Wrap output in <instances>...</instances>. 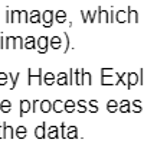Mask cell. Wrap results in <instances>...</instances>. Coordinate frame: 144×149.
<instances>
[{
    "label": "cell",
    "mask_w": 144,
    "mask_h": 149,
    "mask_svg": "<svg viewBox=\"0 0 144 149\" xmlns=\"http://www.w3.org/2000/svg\"><path fill=\"white\" fill-rule=\"evenodd\" d=\"M33 80H36L38 86L43 84V71H42V68L38 70V74H33L30 68L28 70V86H33Z\"/></svg>",
    "instance_id": "cell-1"
},
{
    "label": "cell",
    "mask_w": 144,
    "mask_h": 149,
    "mask_svg": "<svg viewBox=\"0 0 144 149\" xmlns=\"http://www.w3.org/2000/svg\"><path fill=\"white\" fill-rule=\"evenodd\" d=\"M49 39L48 36H41V38H38V41H36V48H38V52L39 54H46L49 49Z\"/></svg>",
    "instance_id": "cell-2"
},
{
    "label": "cell",
    "mask_w": 144,
    "mask_h": 149,
    "mask_svg": "<svg viewBox=\"0 0 144 149\" xmlns=\"http://www.w3.org/2000/svg\"><path fill=\"white\" fill-rule=\"evenodd\" d=\"M53 20H55V12L53 10H45L42 13V22H43L45 28H50L53 25Z\"/></svg>",
    "instance_id": "cell-3"
},
{
    "label": "cell",
    "mask_w": 144,
    "mask_h": 149,
    "mask_svg": "<svg viewBox=\"0 0 144 149\" xmlns=\"http://www.w3.org/2000/svg\"><path fill=\"white\" fill-rule=\"evenodd\" d=\"M19 107H20V109H19V116H20V117H23V114L32 111V103H30L29 100H20Z\"/></svg>",
    "instance_id": "cell-4"
},
{
    "label": "cell",
    "mask_w": 144,
    "mask_h": 149,
    "mask_svg": "<svg viewBox=\"0 0 144 149\" xmlns=\"http://www.w3.org/2000/svg\"><path fill=\"white\" fill-rule=\"evenodd\" d=\"M127 13H128V20H127V22H130V23H138V22H140V19H138V12L134 10L131 6L127 7Z\"/></svg>",
    "instance_id": "cell-5"
},
{
    "label": "cell",
    "mask_w": 144,
    "mask_h": 149,
    "mask_svg": "<svg viewBox=\"0 0 144 149\" xmlns=\"http://www.w3.org/2000/svg\"><path fill=\"white\" fill-rule=\"evenodd\" d=\"M46 133H48V132H46V123H45V122L35 129V136H36V139H45V138L48 136Z\"/></svg>",
    "instance_id": "cell-6"
},
{
    "label": "cell",
    "mask_w": 144,
    "mask_h": 149,
    "mask_svg": "<svg viewBox=\"0 0 144 149\" xmlns=\"http://www.w3.org/2000/svg\"><path fill=\"white\" fill-rule=\"evenodd\" d=\"M29 22L30 23H41L42 22V13L39 12V10H32L30 13H29Z\"/></svg>",
    "instance_id": "cell-7"
},
{
    "label": "cell",
    "mask_w": 144,
    "mask_h": 149,
    "mask_svg": "<svg viewBox=\"0 0 144 149\" xmlns=\"http://www.w3.org/2000/svg\"><path fill=\"white\" fill-rule=\"evenodd\" d=\"M138 83V74L137 72H130L127 74V88L130 90L133 86H136Z\"/></svg>",
    "instance_id": "cell-8"
},
{
    "label": "cell",
    "mask_w": 144,
    "mask_h": 149,
    "mask_svg": "<svg viewBox=\"0 0 144 149\" xmlns=\"http://www.w3.org/2000/svg\"><path fill=\"white\" fill-rule=\"evenodd\" d=\"M49 45H50V48L55 51L61 49V47H62V39L59 38V36H52L50 39H49Z\"/></svg>",
    "instance_id": "cell-9"
},
{
    "label": "cell",
    "mask_w": 144,
    "mask_h": 149,
    "mask_svg": "<svg viewBox=\"0 0 144 149\" xmlns=\"http://www.w3.org/2000/svg\"><path fill=\"white\" fill-rule=\"evenodd\" d=\"M61 130H59V127L58 126H50L48 127V138L49 139H58V138H61V133H59Z\"/></svg>",
    "instance_id": "cell-10"
},
{
    "label": "cell",
    "mask_w": 144,
    "mask_h": 149,
    "mask_svg": "<svg viewBox=\"0 0 144 149\" xmlns=\"http://www.w3.org/2000/svg\"><path fill=\"white\" fill-rule=\"evenodd\" d=\"M82 75H84V68L74 71V83L76 86H82Z\"/></svg>",
    "instance_id": "cell-11"
},
{
    "label": "cell",
    "mask_w": 144,
    "mask_h": 149,
    "mask_svg": "<svg viewBox=\"0 0 144 149\" xmlns=\"http://www.w3.org/2000/svg\"><path fill=\"white\" fill-rule=\"evenodd\" d=\"M63 106H65V101H62V100H55V101L52 103V110H53L55 113H62V111H65V110H63Z\"/></svg>",
    "instance_id": "cell-12"
},
{
    "label": "cell",
    "mask_w": 144,
    "mask_h": 149,
    "mask_svg": "<svg viewBox=\"0 0 144 149\" xmlns=\"http://www.w3.org/2000/svg\"><path fill=\"white\" fill-rule=\"evenodd\" d=\"M76 138H78V127L76 126L66 127V139H76Z\"/></svg>",
    "instance_id": "cell-13"
},
{
    "label": "cell",
    "mask_w": 144,
    "mask_h": 149,
    "mask_svg": "<svg viewBox=\"0 0 144 149\" xmlns=\"http://www.w3.org/2000/svg\"><path fill=\"white\" fill-rule=\"evenodd\" d=\"M39 109H41L42 113H49V111L52 110V101H49V100H42V101L39 103Z\"/></svg>",
    "instance_id": "cell-14"
},
{
    "label": "cell",
    "mask_w": 144,
    "mask_h": 149,
    "mask_svg": "<svg viewBox=\"0 0 144 149\" xmlns=\"http://www.w3.org/2000/svg\"><path fill=\"white\" fill-rule=\"evenodd\" d=\"M115 20L120 22V23L127 22V20H128V13H127L125 10H118V12L115 13Z\"/></svg>",
    "instance_id": "cell-15"
},
{
    "label": "cell",
    "mask_w": 144,
    "mask_h": 149,
    "mask_svg": "<svg viewBox=\"0 0 144 149\" xmlns=\"http://www.w3.org/2000/svg\"><path fill=\"white\" fill-rule=\"evenodd\" d=\"M115 74H117V72H115ZM115 74H114V71H112L111 68H102V70H101V84L104 83L105 78H111V77H114Z\"/></svg>",
    "instance_id": "cell-16"
},
{
    "label": "cell",
    "mask_w": 144,
    "mask_h": 149,
    "mask_svg": "<svg viewBox=\"0 0 144 149\" xmlns=\"http://www.w3.org/2000/svg\"><path fill=\"white\" fill-rule=\"evenodd\" d=\"M130 106H131V103H130L128 100H121V101H120V109H118V111H121V113H130V111H131Z\"/></svg>",
    "instance_id": "cell-17"
},
{
    "label": "cell",
    "mask_w": 144,
    "mask_h": 149,
    "mask_svg": "<svg viewBox=\"0 0 144 149\" xmlns=\"http://www.w3.org/2000/svg\"><path fill=\"white\" fill-rule=\"evenodd\" d=\"M3 126H4V139H6V138H7V139L16 138V136H14V129H13L12 126H7L6 122H3Z\"/></svg>",
    "instance_id": "cell-18"
},
{
    "label": "cell",
    "mask_w": 144,
    "mask_h": 149,
    "mask_svg": "<svg viewBox=\"0 0 144 149\" xmlns=\"http://www.w3.org/2000/svg\"><path fill=\"white\" fill-rule=\"evenodd\" d=\"M55 20L58 23H65L66 22V12L65 10H58L55 12Z\"/></svg>",
    "instance_id": "cell-19"
},
{
    "label": "cell",
    "mask_w": 144,
    "mask_h": 149,
    "mask_svg": "<svg viewBox=\"0 0 144 149\" xmlns=\"http://www.w3.org/2000/svg\"><path fill=\"white\" fill-rule=\"evenodd\" d=\"M56 81H58L59 86H69V80H68V74L66 72H59Z\"/></svg>",
    "instance_id": "cell-20"
},
{
    "label": "cell",
    "mask_w": 144,
    "mask_h": 149,
    "mask_svg": "<svg viewBox=\"0 0 144 149\" xmlns=\"http://www.w3.org/2000/svg\"><path fill=\"white\" fill-rule=\"evenodd\" d=\"M118 109H120V103H117L115 100H110L107 103V110L110 113H115V111H118Z\"/></svg>",
    "instance_id": "cell-21"
},
{
    "label": "cell",
    "mask_w": 144,
    "mask_h": 149,
    "mask_svg": "<svg viewBox=\"0 0 144 149\" xmlns=\"http://www.w3.org/2000/svg\"><path fill=\"white\" fill-rule=\"evenodd\" d=\"M25 48H26V49H35V48H36V41H35L33 36L25 38Z\"/></svg>",
    "instance_id": "cell-22"
},
{
    "label": "cell",
    "mask_w": 144,
    "mask_h": 149,
    "mask_svg": "<svg viewBox=\"0 0 144 149\" xmlns=\"http://www.w3.org/2000/svg\"><path fill=\"white\" fill-rule=\"evenodd\" d=\"M75 106H76V103H75L74 100H66V101H65V106H63V110H65L66 113H72V111L76 110Z\"/></svg>",
    "instance_id": "cell-23"
},
{
    "label": "cell",
    "mask_w": 144,
    "mask_h": 149,
    "mask_svg": "<svg viewBox=\"0 0 144 149\" xmlns=\"http://www.w3.org/2000/svg\"><path fill=\"white\" fill-rule=\"evenodd\" d=\"M12 110V103L9 100H1L0 101V111L3 113H9Z\"/></svg>",
    "instance_id": "cell-24"
},
{
    "label": "cell",
    "mask_w": 144,
    "mask_h": 149,
    "mask_svg": "<svg viewBox=\"0 0 144 149\" xmlns=\"http://www.w3.org/2000/svg\"><path fill=\"white\" fill-rule=\"evenodd\" d=\"M25 48V39L22 36H14V45L13 49H23Z\"/></svg>",
    "instance_id": "cell-25"
},
{
    "label": "cell",
    "mask_w": 144,
    "mask_h": 149,
    "mask_svg": "<svg viewBox=\"0 0 144 149\" xmlns=\"http://www.w3.org/2000/svg\"><path fill=\"white\" fill-rule=\"evenodd\" d=\"M82 86H92V74L87 72L84 70V75H82Z\"/></svg>",
    "instance_id": "cell-26"
},
{
    "label": "cell",
    "mask_w": 144,
    "mask_h": 149,
    "mask_svg": "<svg viewBox=\"0 0 144 149\" xmlns=\"http://www.w3.org/2000/svg\"><path fill=\"white\" fill-rule=\"evenodd\" d=\"M26 127L25 126H19L16 130H14V136L17 138V139H25L26 138Z\"/></svg>",
    "instance_id": "cell-27"
},
{
    "label": "cell",
    "mask_w": 144,
    "mask_h": 149,
    "mask_svg": "<svg viewBox=\"0 0 144 149\" xmlns=\"http://www.w3.org/2000/svg\"><path fill=\"white\" fill-rule=\"evenodd\" d=\"M14 45V36H4V49H13Z\"/></svg>",
    "instance_id": "cell-28"
},
{
    "label": "cell",
    "mask_w": 144,
    "mask_h": 149,
    "mask_svg": "<svg viewBox=\"0 0 144 149\" xmlns=\"http://www.w3.org/2000/svg\"><path fill=\"white\" fill-rule=\"evenodd\" d=\"M53 81H55V75H53L52 72H46V74H43V83H45L46 86H52V84H53Z\"/></svg>",
    "instance_id": "cell-29"
},
{
    "label": "cell",
    "mask_w": 144,
    "mask_h": 149,
    "mask_svg": "<svg viewBox=\"0 0 144 149\" xmlns=\"http://www.w3.org/2000/svg\"><path fill=\"white\" fill-rule=\"evenodd\" d=\"M9 78L12 80L10 90H14V87H16V84H17V80L20 78V72H16V74H9Z\"/></svg>",
    "instance_id": "cell-30"
},
{
    "label": "cell",
    "mask_w": 144,
    "mask_h": 149,
    "mask_svg": "<svg viewBox=\"0 0 144 149\" xmlns=\"http://www.w3.org/2000/svg\"><path fill=\"white\" fill-rule=\"evenodd\" d=\"M12 13V23H20V10H10Z\"/></svg>",
    "instance_id": "cell-31"
},
{
    "label": "cell",
    "mask_w": 144,
    "mask_h": 149,
    "mask_svg": "<svg viewBox=\"0 0 144 149\" xmlns=\"http://www.w3.org/2000/svg\"><path fill=\"white\" fill-rule=\"evenodd\" d=\"M85 104H87V101H85V100H79V101L76 103V106H78L76 111H79V113H85V111H88V109L85 107Z\"/></svg>",
    "instance_id": "cell-32"
},
{
    "label": "cell",
    "mask_w": 144,
    "mask_h": 149,
    "mask_svg": "<svg viewBox=\"0 0 144 149\" xmlns=\"http://www.w3.org/2000/svg\"><path fill=\"white\" fill-rule=\"evenodd\" d=\"M88 104H90L88 111H91V113H96V111H98V101H96V100H90Z\"/></svg>",
    "instance_id": "cell-33"
},
{
    "label": "cell",
    "mask_w": 144,
    "mask_h": 149,
    "mask_svg": "<svg viewBox=\"0 0 144 149\" xmlns=\"http://www.w3.org/2000/svg\"><path fill=\"white\" fill-rule=\"evenodd\" d=\"M20 23H29V12L20 10Z\"/></svg>",
    "instance_id": "cell-34"
},
{
    "label": "cell",
    "mask_w": 144,
    "mask_h": 149,
    "mask_svg": "<svg viewBox=\"0 0 144 149\" xmlns=\"http://www.w3.org/2000/svg\"><path fill=\"white\" fill-rule=\"evenodd\" d=\"M131 104L134 106V109H131V111H136V113H140V111H143V106H141V103H140L138 100H134Z\"/></svg>",
    "instance_id": "cell-35"
},
{
    "label": "cell",
    "mask_w": 144,
    "mask_h": 149,
    "mask_svg": "<svg viewBox=\"0 0 144 149\" xmlns=\"http://www.w3.org/2000/svg\"><path fill=\"white\" fill-rule=\"evenodd\" d=\"M59 130H61V138L62 139H66V125L65 123H62L59 126Z\"/></svg>",
    "instance_id": "cell-36"
},
{
    "label": "cell",
    "mask_w": 144,
    "mask_h": 149,
    "mask_svg": "<svg viewBox=\"0 0 144 149\" xmlns=\"http://www.w3.org/2000/svg\"><path fill=\"white\" fill-rule=\"evenodd\" d=\"M7 78H9V74H6V72H0V86H4L6 81H7Z\"/></svg>",
    "instance_id": "cell-37"
},
{
    "label": "cell",
    "mask_w": 144,
    "mask_h": 149,
    "mask_svg": "<svg viewBox=\"0 0 144 149\" xmlns=\"http://www.w3.org/2000/svg\"><path fill=\"white\" fill-rule=\"evenodd\" d=\"M74 71H75L74 68H71V70H69V75H68V80H69V86H72V84H74Z\"/></svg>",
    "instance_id": "cell-38"
},
{
    "label": "cell",
    "mask_w": 144,
    "mask_h": 149,
    "mask_svg": "<svg viewBox=\"0 0 144 149\" xmlns=\"http://www.w3.org/2000/svg\"><path fill=\"white\" fill-rule=\"evenodd\" d=\"M39 103H41L39 100H33V101H32V111H33V113H36V110H38V106H39Z\"/></svg>",
    "instance_id": "cell-39"
},
{
    "label": "cell",
    "mask_w": 144,
    "mask_h": 149,
    "mask_svg": "<svg viewBox=\"0 0 144 149\" xmlns=\"http://www.w3.org/2000/svg\"><path fill=\"white\" fill-rule=\"evenodd\" d=\"M63 36H65V38H66V47H65V49H63V52H65V54H66V52H68V51H69V35H68V33H66V32H65V33H63Z\"/></svg>",
    "instance_id": "cell-40"
},
{
    "label": "cell",
    "mask_w": 144,
    "mask_h": 149,
    "mask_svg": "<svg viewBox=\"0 0 144 149\" xmlns=\"http://www.w3.org/2000/svg\"><path fill=\"white\" fill-rule=\"evenodd\" d=\"M6 23H12V13L9 9H6Z\"/></svg>",
    "instance_id": "cell-41"
},
{
    "label": "cell",
    "mask_w": 144,
    "mask_h": 149,
    "mask_svg": "<svg viewBox=\"0 0 144 149\" xmlns=\"http://www.w3.org/2000/svg\"><path fill=\"white\" fill-rule=\"evenodd\" d=\"M138 77H140V78H138V83L143 86V84H144V70H140V74H138Z\"/></svg>",
    "instance_id": "cell-42"
},
{
    "label": "cell",
    "mask_w": 144,
    "mask_h": 149,
    "mask_svg": "<svg viewBox=\"0 0 144 149\" xmlns=\"http://www.w3.org/2000/svg\"><path fill=\"white\" fill-rule=\"evenodd\" d=\"M114 9H111L110 10V23H112V22H115V17H114Z\"/></svg>",
    "instance_id": "cell-43"
},
{
    "label": "cell",
    "mask_w": 144,
    "mask_h": 149,
    "mask_svg": "<svg viewBox=\"0 0 144 149\" xmlns=\"http://www.w3.org/2000/svg\"><path fill=\"white\" fill-rule=\"evenodd\" d=\"M81 17H82V22H90V20H88V15H87V12H82V10H81Z\"/></svg>",
    "instance_id": "cell-44"
},
{
    "label": "cell",
    "mask_w": 144,
    "mask_h": 149,
    "mask_svg": "<svg viewBox=\"0 0 144 149\" xmlns=\"http://www.w3.org/2000/svg\"><path fill=\"white\" fill-rule=\"evenodd\" d=\"M0 139H4V126H3V122L0 123Z\"/></svg>",
    "instance_id": "cell-45"
},
{
    "label": "cell",
    "mask_w": 144,
    "mask_h": 149,
    "mask_svg": "<svg viewBox=\"0 0 144 149\" xmlns=\"http://www.w3.org/2000/svg\"><path fill=\"white\" fill-rule=\"evenodd\" d=\"M0 48L4 49V36H3V35L0 36Z\"/></svg>",
    "instance_id": "cell-46"
},
{
    "label": "cell",
    "mask_w": 144,
    "mask_h": 149,
    "mask_svg": "<svg viewBox=\"0 0 144 149\" xmlns=\"http://www.w3.org/2000/svg\"><path fill=\"white\" fill-rule=\"evenodd\" d=\"M143 111H144V101H143Z\"/></svg>",
    "instance_id": "cell-47"
}]
</instances>
